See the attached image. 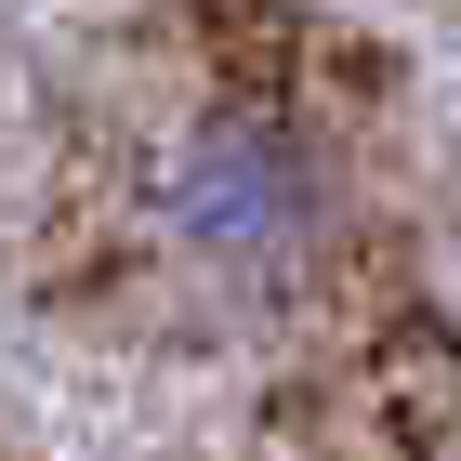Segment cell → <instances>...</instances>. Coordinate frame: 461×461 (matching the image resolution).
I'll return each instance as SVG.
<instances>
[{"mask_svg":"<svg viewBox=\"0 0 461 461\" xmlns=\"http://www.w3.org/2000/svg\"><path fill=\"white\" fill-rule=\"evenodd\" d=\"M145 238L224 303H290L343 250V158L277 93H212L145 158Z\"/></svg>","mask_w":461,"mask_h":461,"instance_id":"1","label":"cell"}]
</instances>
